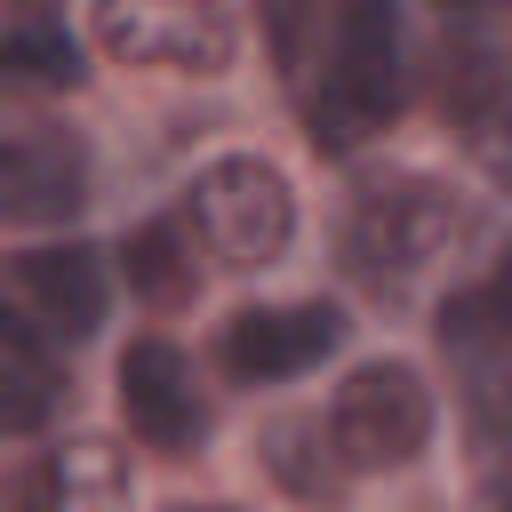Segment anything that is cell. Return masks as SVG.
Listing matches in <instances>:
<instances>
[{"instance_id": "obj_1", "label": "cell", "mask_w": 512, "mask_h": 512, "mask_svg": "<svg viewBox=\"0 0 512 512\" xmlns=\"http://www.w3.org/2000/svg\"><path fill=\"white\" fill-rule=\"evenodd\" d=\"M400 88H408L400 8L392 0H328V72L304 96V136L320 152H352L400 112Z\"/></svg>"}, {"instance_id": "obj_2", "label": "cell", "mask_w": 512, "mask_h": 512, "mask_svg": "<svg viewBox=\"0 0 512 512\" xmlns=\"http://www.w3.org/2000/svg\"><path fill=\"white\" fill-rule=\"evenodd\" d=\"M472 232V208L432 184V176H400V184H376L352 224H344V264L368 280V288H408L416 272H432L456 240Z\"/></svg>"}, {"instance_id": "obj_3", "label": "cell", "mask_w": 512, "mask_h": 512, "mask_svg": "<svg viewBox=\"0 0 512 512\" xmlns=\"http://www.w3.org/2000/svg\"><path fill=\"white\" fill-rule=\"evenodd\" d=\"M192 232L200 248L224 264V272H256L288 248L296 232V200H288V176L256 152H224L192 176Z\"/></svg>"}, {"instance_id": "obj_4", "label": "cell", "mask_w": 512, "mask_h": 512, "mask_svg": "<svg viewBox=\"0 0 512 512\" xmlns=\"http://www.w3.org/2000/svg\"><path fill=\"white\" fill-rule=\"evenodd\" d=\"M328 432H336V448H344L352 472H400L432 440V384L408 360H368V368H352L336 384Z\"/></svg>"}, {"instance_id": "obj_5", "label": "cell", "mask_w": 512, "mask_h": 512, "mask_svg": "<svg viewBox=\"0 0 512 512\" xmlns=\"http://www.w3.org/2000/svg\"><path fill=\"white\" fill-rule=\"evenodd\" d=\"M88 32L112 64H144V72L216 80L232 64V16L216 0H96Z\"/></svg>"}, {"instance_id": "obj_6", "label": "cell", "mask_w": 512, "mask_h": 512, "mask_svg": "<svg viewBox=\"0 0 512 512\" xmlns=\"http://www.w3.org/2000/svg\"><path fill=\"white\" fill-rule=\"evenodd\" d=\"M120 408H128V432L168 456L200 448V432H208V392L168 336H136L120 352Z\"/></svg>"}, {"instance_id": "obj_7", "label": "cell", "mask_w": 512, "mask_h": 512, "mask_svg": "<svg viewBox=\"0 0 512 512\" xmlns=\"http://www.w3.org/2000/svg\"><path fill=\"white\" fill-rule=\"evenodd\" d=\"M344 344V312L336 304H248L224 320V368L240 384H272V376H304L312 360H328Z\"/></svg>"}, {"instance_id": "obj_8", "label": "cell", "mask_w": 512, "mask_h": 512, "mask_svg": "<svg viewBox=\"0 0 512 512\" xmlns=\"http://www.w3.org/2000/svg\"><path fill=\"white\" fill-rule=\"evenodd\" d=\"M88 200V152L72 128H16L0 144V216L8 224H64Z\"/></svg>"}, {"instance_id": "obj_9", "label": "cell", "mask_w": 512, "mask_h": 512, "mask_svg": "<svg viewBox=\"0 0 512 512\" xmlns=\"http://www.w3.org/2000/svg\"><path fill=\"white\" fill-rule=\"evenodd\" d=\"M128 504H136V480L104 432H72L32 472V512H128Z\"/></svg>"}, {"instance_id": "obj_10", "label": "cell", "mask_w": 512, "mask_h": 512, "mask_svg": "<svg viewBox=\"0 0 512 512\" xmlns=\"http://www.w3.org/2000/svg\"><path fill=\"white\" fill-rule=\"evenodd\" d=\"M16 280H24V296L40 304V320H48L56 336H88V328L104 320V256L80 248V240L16 256Z\"/></svg>"}, {"instance_id": "obj_11", "label": "cell", "mask_w": 512, "mask_h": 512, "mask_svg": "<svg viewBox=\"0 0 512 512\" xmlns=\"http://www.w3.org/2000/svg\"><path fill=\"white\" fill-rule=\"evenodd\" d=\"M264 472H272L296 504H336L344 480H352V464H344V448H336V432H328L320 416H280V424L264 432Z\"/></svg>"}, {"instance_id": "obj_12", "label": "cell", "mask_w": 512, "mask_h": 512, "mask_svg": "<svg viewBox=\"0 0 512 512\" xmlns=\"http://www.w3.org/2000/svg\"><path fill=\"white\" fill-rule=\"evenodd\" d=\"M128 288L144 304H184L200 288V272H192V224H144V232H128Z\"/></svg>"}, {"instance_id": "obj_13", "label": "cell", "mask_w": 512, "mask_h": 512, "mask_svg": "<svg viewBox=\"0 0 512 512\" xmlns=\"http://www.w3.org/2000/svg\"><path fill=\"white\" fill-rule=\"evenodd\" d=\"M0 80H16V88H72L80 80V48L64 40V24L24 16V24L0 32Z\"/></svg>"}, {"instance_id": "obj_14", "label": "cell", "mask_w": 512, "mask_h": 512, "mask_svg": "<svg viewBox=\"0 0 512 512\" xmlns=\"http://www.w3.org/2000/svg\"><path fill=\"white\" fill-rule=\"evenodd\" d=\"M40 424H48V376L24 352H0V440L40 432Z\"/></svg>"}, {"instance_id": "obj_15", "label": "cell", "mask_w": 512, "mask_h": 512, "mask_svg": "<svg viewBox=\"0 0 512 512\" xmlns=\"http://www.w3.org/2000/svg\"><path fill=\"white\" fill-rule=\"evenodd\" d=\"M464 144H472L480 176L512 192V96H488V104H472V120H464Z\"/></svg>"}, {"instance_id": "obj_16", "label": "cell", "mask_w": 512, "mask_h": 512, "mask_svg": "<svg viewBox=\"0 0 512 512\" xmlns=\"http://www.w3.org/2000/svg\"><path fill=\"white\" fill-rule=\"evenodd\" d=\"M264 16H272V48H280V64H288V80H304V32H320V0H264Z\"/></svg>"}, {"instance_id": "obj_17", "label": "cell", "mask_w": 512, "mask_h": 512, "mask_svg": "<svg viewBox=\"0 0 512 512\" xmlns=\"http://www.w3.org/2000/svg\"><path fill=\"white\" fill-rule=\"evenodd\" d=\"M480 296H488V312H496V328H504V336H512V256H504V264H496V280H488V288H480Z\"/></svg>"}, {"instance_id": "obj_18", "label": "cell", "mask_w": 512, "mask_h": 512, "mask_svg": "<svg viewBox=\"0 0 512 512\" xmlns=\"http://www.w3.org/2000/svg\"><path fill=\"white\" fill-rule=\"evenodd\" d=\"M488 504H496V512H512V472H504V480L488 488Z\"/></svg>"}, {"instance_id": "obj_19", "label": "cell", "mask_w": 512, "mask_h": 512, "mask_svg": "<svg viewBox=\"0 0 512 512\" xmlns=\"http://www.w3.org/2000/svg\"><path fill=\"white\" fill-rule=\"evenodd\" d=\"M176 512H224V504H176Z\"/></svg>"}, {"instance_id": "obj_20", "label": "cell", "mask_w": 512, "mask_h": 512, "mask_svg": "<svg viewBox=\"0 0 512 512\" xmlns=\"http://www.w3.org/2000/svg\"><path fill=\"white\" fill-rule=\"evenodd\" d=\"M440 8H480V0H440Z\"/></svg>"}]
</instances>
